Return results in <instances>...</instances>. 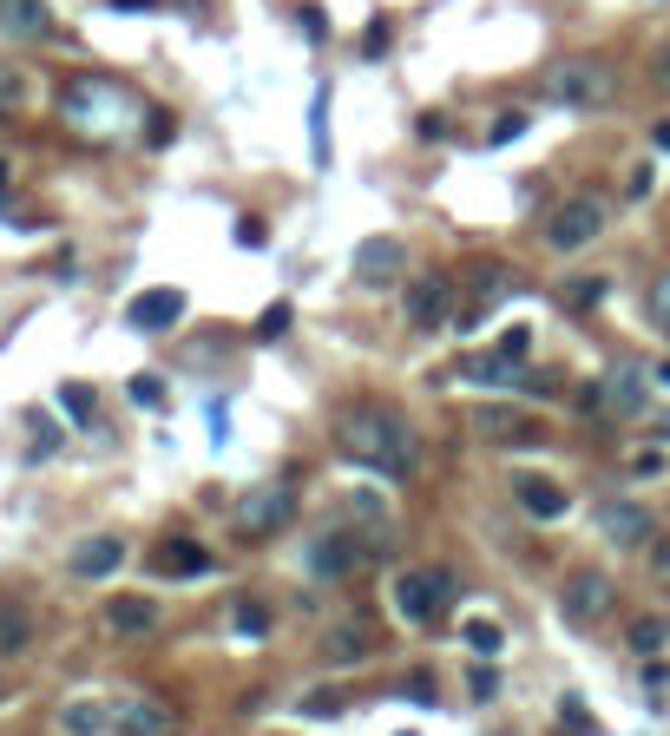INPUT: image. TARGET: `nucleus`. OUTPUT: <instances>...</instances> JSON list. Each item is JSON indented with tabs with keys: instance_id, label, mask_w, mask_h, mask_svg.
Listing matches in <instances>:
<instances>
[{
	"instance_id": "f257e3e1",
	"label": "nucleus",
	"mask_w": 670,
	"mask_h": 736,
	"mask_svg": "<svg viewBox=\"0 0 670 736\" xmlns=\"http://www.w3.org/2000/svg\"><path fill=\"white\" fill-rule=\"evenodd\" d=\"M336 448H342L355 467H375V474H388V480H408V474H415V461H421L415 428H408L395 408H382V401L349 408V415L336 421Z\"/></svg>"
},
{
	"instance_id": "f03ea898",
	"label": "nucleus",
	"mask_w": 670,
	"mask_h": 736,
	"mask_svg": "<svg viewBox=\"0 0 670 736\" xmlns=\"http://www.w3.org/2000/svg\"><path fill=\"white\" fill-rule=\"evenodd\" d=\"M546 99L553 105H566V112H605L612 99H618V66L612 59H592V53H579V59H559V66H546Z\"/></svg>"
},
{
	"instance_id": "7ed1b4c3",
	"label": "nucleus",
	"mask_w": 670,
	"mask_h": 736,
	"mask_svg": "<svg viewBox=\"0 0 670 736\" xmlns=\"http://www.w3.org/2000/svg\"><path fill=\"white\" fill-rule=\"evenodd\" d=\"M447 599H454V573H441V566H408L388 579V605L401 625H434Z\"/></svg>"
},
{
	"instance_id": "20e7f679",
	"label": "nucleus",
	"mask_w": 670,
	"mask_h": 736,
	"mask_svg": "<svg viewBox=\"0 0 670 736\" xmlns=\"http://www.w3.org/2000/svg\"><path fill=\"white\" fill-rule=\"evenodd\" d=\"M382 559V540L375 533H322L303 546V573L309 579H355Z\"/></svg>"
},
{
	"instance_id": "39448f33",
	"label": "nucleus",
	"mask_w": 670,
	"mask_h": 736,
	"mask_svg": "<svg viewBox=\"0 0 670 736\" xmlns=\"http://www.w3.org/2000/svg\"><path fill=\"white\" fill-rule=\"evenodd\" d=\"M612 605H618V579H612V573H599V566L566 573V586H559V619H566V625L592 632V625L612 619Z\"/></svg>"
},
{
	"instance_id": "423d86ee",
	"label": "nucleus",
	"mask_w": 670,
	"mask_h": 736,
	"mask_svg": "<svg viewBox=\"0 0 670 736\" xmlns=\"http://www.w3.org/2000/svg\"><path fill=\"white\" fill-rule=\"evenodd\" d=\"M605 224H612V204H605V197H592V191H579V197L553 204V217H546V244L572 257V250L599 244V237H605Z\"/></svg>"
},
{
	"instance_id": "0eeeda50",
	"label": "nucleus",
	"mask_w": 670,
	"mask_h": 736,
	"mask_svg": "<svg viewBox=\"0 0 670 736\" xmlns=\"http://www.w3.org/2000/svg\"><path fill=\"white\" fill-rule=\"evenodd\" d=\"M59 105H66V118H72L79 132H105L112 118H125V92L105 86V79H72Z\"/></svg>"
},
{
	"instance_id": "6e6552de",
	"label": "nucleus",
	"mask_w": 670,
	"mask_h": 736,
	"mask_svg": "<svg viewBox=\"0 0 670 736\" xmlns=\"http://www.w3.org/2000/svg\"><path fill=\"white\" fill-rule=\"evenodd\" d=\"M296 520V494L283 487V480H270V487H250L243 494V507H237V526H243V540H270V533H283Z\"/></svg>"
},
{
	"instance_id": "1a4fd4ad",
	"label": "nucleus",
	"mask_w": 670,
	"mask_h": 736,
	"mask_svg": "<svg viewBox=\"0 0 670 736\" xmlns=\"http://www.w3.org/2000/svg\"><path fill=\"white\" fill-rule=\"evenodd\" d=\"M349 270H355L362 290H388L395 276H408V244L401 237H362L355 257H349Z\"/></svg>"
},
{
	"instance_id": "9d476101",
	"label": "nucleus",
	"mask_w": 670,
	"mask_h": 736,
	"mask_svg": "<svg viewBox=\"0 0 670 736\" xmlns=\"http://www.w3.org/2000/svg\"><path fill=\"white\" fill-rule=\"evenodd\" d=\"M599 540L618 546V553H638V546L658 540V520H651V507H638V500H605V507H599Z\"/></svg>"
},
{
	"instance_id": "9b49d317",
	"label": "nucleus",
	"mask_w": 670,
	"mask_h": 736,
	"mask_svg": "<svg viewBox=\"0 0 670 736\" xmlns=\"http://www.w3.org/2000/svg\"><path fill=\"white\" fill-rule=\"evenodd\" d=\"M467 428H474L480 441H500V448H526V441H540L533 415H526V408H507V401H480V408H467Z\"/></svg>"
},
{
	"instance_id": "f8f14e48",
	"label": "nucleus",
	"mask_w": 670,
	"mask_h": 736,
	"mask_svg": "<svg viewBox=\"0 0 670 736\" xmlns=\"http://www.w3.org/2000/svg\"><path fill=\"white\" fill-rule=\"evenodd\" d=\"M645 395H651L645 369H612V375L592 388V408H599L605 421H632V415H645Z\"/></svg>"
},
{
	"instance_id": "ddd939ff",
	"label": "nucleus",
	"mask_w": 670,
	"mask_h": 736,
	"mask_svg": "<svg viewBox=\"0 0 670 736\" xmlns=\"http://www.w3.org/2000/svg\"><path fill=\"white\" fill-rule=\"evenodd\" d=\"M461 283H467V303H461V316H454V322H461V329H474V322H487V316L500 309V296L513 290V270H507V263H480V270H474V276H461Z\"/></svg>"
},
{
	"instance_id": "4468645a",
	"label": "nucleus",
	"mask_w": 670,
	"mask_h": 736,
	"mask_svg": "<svg viewBox=\"0 0 670 736\" xmlns=\"http://www.w3.org/2000/svg\"><path fill=\"white\" fill-rule=\"evenodd\" d=\"M401 316H408V329H441L454 316V283L447 276H415L408 296H401Z\"/></svg>"
},
{
	"instance_id": "2eb2a0df",
	"label": "nucleus",
	"mask_w": 670,
	"mask_h": 736,
	"mask_svg": "<svg viewBox=\"0 0 670 736\" xmlns=\"http://www.w3.org/2000/svg\"><path fill=\"white\" fill-rule=\"evenodd\" d=\"M112 731L118 736H171L178 731V711H171L164 698H118Z\"/></svg>"
},
{
	"instance_id": "dca6fc26",
	"label": "nucleus",
	"mask_w": 670,
	"mask_h": 736,
	"mask_svg": "<svg viewBox=\"0 0 670 736\" xmlns=\"http://www.w3.org/2000/svg\"><path fill=\"white\" fill-rule=\"evenodd\" d=\"M125 322H132L138 336H164V329H178V322H184V290H145V296H132Z\"/></svg>"
},
{
	"instance_id": "f3484780",
	"label": "nucleus",
	"mask_w": 670,
	"mask_h": 736,
	"mask_svg": "<svg viewBox=\"0 0 670 736\" xmlns=\"http://www.w3.org/2000/svg\"><path fill=\"white\" fill-rule=\"evenodd\" d=\"M151 573L158 579H197V573H211V553L197 540H164V546H151Z\"/></svg>"
},
{
	"instance_id": "a211bd4d",
	"label": "nucleus",
	"mask_w": 670,
	"mask_h": 736,
	"mask_svg": "<svg viewBox=\"0 0 670 736\" xmlns=\"http://www.w3.org/2000/svg\"><path fill=\"white\" fill-rule=\"evenodd\" d=\"M322 658H329V665H368V658H375V632H368L362 619H342V625H329Z\"/></svg>"
},
{
	"instance_id": "6ab92c4d",
	"label": "nucleus",
	"mask_w": 670,
	"mask_h": 736,
	"mask_svg": "<svg viewBox=\"0 0 670 736\" xmlns=\"http://www.w3.org/2000/svg\"><path fill=\"white\" fill-rule=\"evenodd\" d=\"M151 625H158V605H151V599H138V592L105 599V632H118V638H145Z\"/></svg>"
},
{
	"instance_id": "aec40b11",
	"label": "nucleus",
	"mask_w": 670,
	"mask_h": 736,
	"mask_svg": "<svg viewBox=\"0 0 670 736\" xmlns=\"http://www.w3.org/2000/svg\"><path fill=\"white\" fill-rule=\"evenodd\" d=\"M125 566V540H86V546H72V579H112Z\"/></svg>"
},
{
	"instance_id": "412c9836",
	"label": "nucleus",
	"mask_w": 670,
	"mask_h": 736,
	"mask_svg": "<svg viewBox=\"0 0 670 736\" xmlns=\"http://www.w3.org/2000/svg\"><path fill=\"white\" fill-rule=\"evenodd\" d=\"M513 487H520V507H526L533 520H566V487H559V480L526 474V480H513Z\"/></svg>"
},
{
	"instance_id": "4be33fe9",
	"label": "nucleus",
	"mask_w": 670,
	"mask_h": 736,
	"mask_svg": "<svg viewBox=\"0 0 670 736\" xmlns=\"http://www.w3.org/2000/svg\"><path fill=\"white\" fill-rule=\"evenodd\" d=\"M46 26H53L46 0H0V33H13V39H39Z\"/></svg>"
},
{
	"instance_id": "5701e85b",
	"label": "nucleus",
	"mask_w": 670,
	"mask_h": 736,
	"mask_svg": "<svg viewBox=\"0 0 670 736\" xmlns=\"http://www.w3.org/2000/svg\"><path fill=\"white\" fill-rule=\"evenodd\" d=\"M26 645H33V612L13 605V599H0V658H20Z\"/></svg>"
},
{
	"instance_id": "b1692460",
	"label": "nucleus",
	"mask_w": 670,
	"mask_h": 736,
	"mask_svg": "<svg viewBox=\"0 0 670 736\" xmlns=\"http://www.w3.org/2000/svg\"><path fill=\"white\" fill-rule=\"evenodd\" d=\"M454 382H520V375H513V362H507V355L493 349V355H461Z\"/></svg>"
},
{
	"instance_id": "393cba45",
	"label": "nucleus",
	"mask_w": 670,
	"mask_h": 736,
	"mask_svg": "<svg viewBox=\"0 0 670 736\" xmlns=\"http://www.w3.org/2000/svg\"><path fill=\"white\" fill-rule=\"evenodd\" d=\"M625 638H632V652H638V658H658V652L670 645V625H665V619H632V632H625Z\"/></svg>"
},
{
	"instance_id": "a878e982",
	"label": "nucleus",
	"mask_w": 670,
	"mask_h": 736,
	"mask_svg": "<svg viewBox=\"0 0 670 736\" xmlns=\"http://www.w3.org/2000/svg\"><path fill=\"white\" fill-rule=\"evenodd\" d=\"M59 724H66L72 736H99V731H112V711H99V704H66Z\"/></svg>"
},
{
	"instance_id": "bb28decb",
	"label": "nucleus",
	"mask_w": 670,
	"mask_h": 736,
	"mask_svg": "<svg viewBox=\"0 0 670 736\" xmlns=\"http://www.w3.org/2000/svg\"><path fill=\"white\" fill-rule=\"evenodd\" d=\"M461 638H467L480 658H500V645H507V632H500L493 619H467V625H461Z\"/></svg>"
},
{
	"instance_id": "cd10ccee",
	"label": "nucleus",
	"mask_w": 670,
	"mask_h": 736,
	"mask_svg": "<svg viewBox=\"0 0 670 736\" xmlns=\"http://www.w3.org/2000/svg\"><path fill=\"white\" fill-rule=\"evenodd\" d=\"M26 105V72L20 66H0V118H13Z\"/></svg>"
},
{
	"instance_id": "c85d7f7f",
	"label": "nucleus",
	"mask_w": 670,
	"mask_h": 736,
	"mask_svg": "<svg viewBox=\"0 0 670 736\" xmlns=\"http://www.w3.org/2000/svg\"><path fill=\"white\" fill-rule=\"evenodd\" d=\"M289 316H296L289 303H270V309L257 316V342H283V336H289Z\"/></svg>"
},
{
	"instance_id": "c756f323",
	"label": "nucleus",
	"mask_w": 670,
	"mask_h": 736,
	"mask_svg": "<svg viewBox=\"0 0 670 736\" xmlns=\"http://www.w3.org/2000/svg\"><path fill=\"white\" fill-rule=\"evenodd\" d=\"M59 408H66L72 421H92V415H99V395L79 388V382H66V388H59Z\"/></svg>"
},
{
	"instance_id": "7c9ffc66",
	"label": "nucleus",
	"mask_w": 670,
	"mask_h": 736,
	"mask_svg": "<svg viewBox=\"0 0 670 736\" xmlns=\"http://www.w3.org/2000/svg\"><path fill=\"white\" fill-rule=\"evenodd\" d=\"M599 296H605V276H579L572 290H559V303H566V309H592Z\"/></svg>"
},
{
	"instance_id": "2f4dec72",
	"label": "nucleus",
	"mask_w": 670,
	"mask_h": 736,
	"mask_svg": "<svg viewBox=\"0 0 670 736\" xmlns=\"http://www.w3.org/2000/svg\"><path fill=\"white\" fill-rule=\"evenodd\" d=\"M500 355H507V362H513V369H520V362H526V355H533V329H526V322H513V329H507V336H500Z\"/></svg>"
},
{
	"instance_id": "473e14b6",
	"label": "nucleus",
	"mask_w": 670,
	"mask_h": 736,
	"mask_svg": "<svg viewBox=\"0 0 670 736\" xmlns=\"http://www.w3.org/2000/svg\"><path fill=\"white\" fill-rule=\"evenodd\" d=\"M559 724H572V736H599V724H592V711H586L579 698H566V704H559Z\"/></svg>"
},
{
	"instance_id": "72a5a7b5",
	"label": "nucleus",
	"mask_w": 670,
	"mask_h": 736,
	"mask_svg": "<svg viewBox=\"0 0 670 736\" xmlns=\"http://www.w3.org/2000/svg\"><path fill=\"white\" fill-rule=\"evenodd\" d=\"M520 132H526V112H500V118H493V132H487V145H513Z\"/></svg>"
},
{
	"instance_id": "f704fd0d",
	"label": "nucleus",
	"mask_w": 670,
	"mask_h": 736,
	"mask_svg": "<svg viewBox=\"0 0 670 736\" xmlns=\"http://www.w3.org/2000/svg\"><path fill=\"white\" fill-rule=\"evenodd\" d=\"M132 401L138 408H164V382L158 375H132Z\"/></svg>"
},
{
	"instance_id": "c9c22d12",
	"label": "nucleus",
	"mask_w": 670,
	"mask_h": 736,
	"mask_svg": "<svg viewBox=\"0 0 670 736\" xmlns=\"http://www.w3.org/2000/svg\"><path fill=\"white\" fill-rule=\"evenodd\" d=\"M316 165H329V92H316Z\"/></svg>"
},
{
	"instance_id": "e433bc0d",
	"label": "nucleus",
	"mask_w": 670,
	"mask_h": 736,
	"mask_svg": "<svg viewBox=\"0 0 670 736\" xmlns=\"http://www.w3.org/2000/svg\"><path fill=\"white\" fill-rule=\"evenodd\" d=\"M237 632H243V638H263V632H270V612H263V605H237Z\"/></svg>"
},
{
	"instance_id": "4c0bfd02",
	"label": "nucleus",
	"mask_w": 670,
	"mask_h": 736,
	"mask_svg": "<svg viewBox=\"0 0 670 736\" xmlns=\"http://www.w3.org/2000/svg\"><path fill=\"white\" fill-rule=\"evenodd\" d=\"M296 711H303V717H342V698H336V691H316V698H303Z\"/></svg>"
},
{
	"instance_id": "58836bf2",
	"label": "nucleus",
	"mask_w": 670,
	"mask_h": 736,
	"mask_svg": "<svg viewBox=\"0 0 670 736\" xmlns=\"http://www.w3.org/2000/svg\"><path fill=\"white\" fill-rule=\"evenodd\" d=\"M645 309H651V316H658V322H665V329H670V270H665V276H658V283H651V296H645Z\"/></svg>"
},
{
	"instance_id": "ea45409f",
	"label": "nucleus",
	"mask_w": 670,
	"mask_h": 736,
	"mask_svg": "<svg viewBox=\"0 0 670 736\" xmlns=\"http://www.w3.org/2000/svg\"><path fill=\"white\" fill-rule=\"evenodd\" d=\"M237 244H243V250H263V244H270V230H263L257 217H243V224H237Z\"/></svg>"
},
{
	"instance_id": "a19ab883",
	"label": "nucleus",
	"mask_w": 670,
	"mask_h": 736,
	"mask_svg": "<svg viewBox=\"0 0 670 736\" xmlns=\"http://www.w3.org/2000/svg\"><path fill=\"white\" fill-rule=\"evenodd\" d=\"M401 698H415V704H434V678H428V671H415V678L401 684Z\"/></svg>"
},
{
	"instance_id": "79ce46f5",
	"label": "nucleus",
	"mask_w": 670,
	"mask_h": 736,
	"mask_svg": "<svg viewBox=\"0 0 670 736\" xmlns=\"http://www.w3.org/2000/svg\"><path fill=\"white\" fill-rule=\"evenodd\" d=\"M651 79H658V92H670V46L651 59Z\"/></svg>"
},
{
	"instance_id": "37998d69",
	"label": "nucleus",
	"mask_w": 670,
	"mask_h": 736,
	"mask_svg": "<svg viewBox=\"0 0 670 736\" xmlns=\"http://www.w3.org/2000/svg\"><path fill=\"white\" fill-rule=\"evenodd\" d=\"M651 145H658V151H670V118H658V125H651Z\"/></svg>"
},
{
	"instance_id": "c03bdc74",
	"label": "nucleus",
	"mask_w": 670,
	"mask_h": 736,
	"mask_svg": "<svg viewBox=\"0 0 670 736\" xmlns=\"http://www.w3.org/2000/svg\"><path fill=\"white\" fill-rule=\"evenodd\" d=\"M651 566H658V573L670 579V546H658V553H651Z\"/></svg>"
},
{
	"instance_id": "a18cd8bd",
	"label": "nucleus",
	"mask_w": 670,
	"mask_h": 736,
	"mask_svg": "<svg viewBox=\"0 0 670 736\" xmlns=\"http://www.w3.org/2000/svg\"><path fill=\"white\" fill-rule=\"evenodd\" d=\"M651 382H665V388H670V355L658 362V369H651Z\"/></svg>"
},
{
	"instance_id": "49530a36",
	"label": "nucleus",
	"mask_w": 670,
	"mask_h": 736,
	"mask_svg": "<svg viewBox=\"0 0 670 736\" xmlns=\"http://www.w3.org/2000/svg\"><path fill=\"white\" fill-rule=\"evenodd\" d=\"M658 441H665V448H670V415H665V421H658Z\"/></svg>"
},
{
	"instance_id": "de8ad7c7",
	"label": "nucleus",
	"mask_w": 670,
	"mask_h": 736,
	"mask_svg": "<svg viewBox=\"0 0 670 736\" xmlns=\"http://www.w3.org/2000/svg\"><path fill=\"white\" fill-rule=\"evenodd\" d=\"M112 7H125V13H132V7H151V0H112Z\"/></svg>"
},
{
	"instance_id": "09e8293b",
	"label": "nucleus",
	"mask_w": 670,
	"mask_h": 736,
	"mask_svg": "<svg viewBox=\"0 0 670 736\" xmlns=\"http://www.w3.org/2000/svg\"><path fill=\"white\" fill-rule=\"evenodd\" d=\"M7 178H13V171H7V158H0V197H7Z\"/></svg>"
},
{
	"instance_id": "8fccbe9b",
	"label": "nucleus",
	"mask_w": 670,
	"mask_h": 736,
	"mask_svg": "<svg viewBox=\"0 0 670 736\" xmlns=\"http://www.w3.org/2000/svg\"><path fill=\"white\" fill-rule=\"evenodd\" d=\"M401 736H415V731H401Z\"/></svg>"
}]
</instances>
